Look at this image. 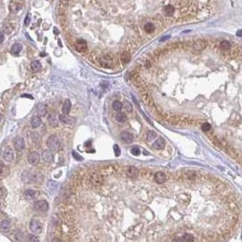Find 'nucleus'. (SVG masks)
I'll list each match as a JSON object with an SVG mask.
<instances>
[{"instance_id":"nucleus-1","label":"nucleus","mask_w":242,"mask_h":242,"mask_svg":"<svg viewBox=\"0 0 242 242\" xmlns=\"http://www.w3.org/2000/svg\"><path fill=\"white\" fill-rule=\"evenodd\" d=\"M99 63L103 68H112L114 65V58L111 55H104L99 58Z\"/></svg>"},{"instance_id":"nucleus-2","label":"nucleus","mask_w":242,"mask_h":242,"mask_svg":"<svg viewBox=\"0 0 242 242\" xmlns=\"http://www.w3.org/2000/svg\"><path fill=\"white\" fill-rule=\"evenodd\" d=\"M47 145L51 151H57L61 145L60 140L55 135H51L48 137V139L47 141Z\"/></svg>"},{"instance_id":"nucleus-3","label":"nucleus","mask_w":242,"mask_h":242,"mask_svg":"<svg viewBox=\"0 0 242 242\" xmlns=\"http://www.w3.org/2000/svg\"><path fill=\"white\" fill-rule=\"evenodd\" d=\"M90 181L93 185L101 186L103 183V176L102 173H93L90 177Z\"/></svg>"},{"instance_id":"nucleus-4","label":"nucleus","mask_w":242,"mask_h":242,"mask_svg":"<svg viewBox=\"0 0 242 242\" xmlns=\"http://www.w3.org/2000/svg\"><path fill=\"white\" fill-rule=\"evenodd\" d=\"M30 229L31 231L36 233V234H39L42 232L43 230V227L42 224L39 222V220H32L30 222Z\"/></svg>"},{"instance_id":"nucleus-5","label":"nucleus","mask_w":242,"mask_h":242,"mask_svg":"<svg viewBox=\"0 0 242 242\" xmlns=\"http://www.w3.org/2000/svg\"><path fill=\"white\" fill-rule=\"evenodd\" d=\"M42 160L47 163H52L55 160V154L51 150H45L42 152Z\"/></svg>"},{"instance_id":"nucleus-6","label":"nucleus","mask_w":242,"mask_h":242,"mask_svg":"<svg viewBox=\"0 0 242 242\" xmlns=\"http://www.w3.org/2000/svg\"><path fill=\"white\" fill-rule=\"evenodd\" d=\"M74 48L77 52H84L87 50V43L84 39H78L74 43Z\"/></svg>"},{"instance_id":"nucleus-7","label":"nucleus","mask_w":242,"mask_h":242,"mask_svg":"<svg viewBox=\"0 0 242 242\" xmlns=\"http://www.w3.org/2000/svg\"><path fill=\"white\" fill-rule=\"evenodd\" d=\"M13 145L15 147V149L17 150V151H21V150H23V149H24V147H25V140H24V138H22L20 136L16 137L15 139L13 140Z\"/></svg>"},{"instance_id":"nucleus-8","label":"nucleus","mask_w":242,"mask_h":242,"mask_svg":"<svg viewBox=\"0 0 242 242\" xmlns=\"http://www.w3.org/2000/svg\"><path fill=\"white\" fill-rule=\"evenodd\" d=\"M34 209L38 211H47L48 210V203L47 200H37L36 203H34Z\"/></svg>"},{"instance_id":"nucleus-9","label":"nucleus","mask_w":242,"mask_h":242,"mask_svg":"<svg viewBox=\"0 0 242 242\" xmlns=\"http://www.w3.org/2000/svg\"><path fill=\"white\" fill-rule=\"evenodd\" d=\"M28 162L32 165H36L39 162L40 160V155L36 152H31L29 155H28Z\"/></svg>"},{"instance_id":"nucleus-10","label":"nucleus","mask_w":242,"mask_h":242,"mask_svg":"<svg viewBox=\"0 0 242 242\" xmlns=\"http://www.w3.org/2000/svg\"><path fill=\"white\" fill-rule=\"evenodd\" d=\"M3 159L5 160V161L7 162H11L14 159V152L12 151V149L7 148L5 149L4 152H3Z\"/></svg>"},{"instance_id":"nucleus-11","label":"nucleus","mask_w":242,"mask_h":242,"mask_svg":"<svg viewBox=\"0 0 242 242\" xmlns=\"http://www.w3.org/2000/svg\"><path fill=\"white\" fill-rule=\"evenodd\" d=\"M120 138L125 143H131L133 142V135L128 131H123L120 134Z\"/></svg>"},{"instance_id":"nucleus-12","label":"nucleus","mask_w":242,"mask_h":242,"mask_svg":"<svg viewBox=\"0 0 242 242\" xmlns=\"http://www.w3.org/2000/svg\"><path fill=\"white\" fill-rule=\"evenodd\" d=\"M126 175L131 179H135L139 175V170L134 166H130L126 171Z\"/></svg>"},{"instance_id":"nucleus-13","label":"nucleus","mask_w":242,"mask_h":242,"mask_svg":"<svg viewBox=\"0 0 242 242\" xmlns=\"http://www.w3.org/2000/svg\"><path fill=\"white\" fill-rule=\"evenodd\" d=\"M22 7H23V2L20 1H11L9 4V9L13 13L19 11L22 8Z\"/></svg>"},{"instance_id":"nucleus-14","label":"nucleus","mask_w":242,"mask_h":242,"mask_svg":"<svg viewBox=\"0 0 242 242\" xmlns=\"http://www.w3.org/2000/svg\"><path fill=\"white\" fill-rule=\"evenodd\" d=\"M175 11H176L175 5H171V4L167 5H165V7H163V13L167 16H172L174 15Z\"/></svg>"},{"instance_id":"nucleus-15","label":"nucleus","mask_w":242,"mask_h":242,"mask_svg":"<svg viewBox=\"0 0 242 242\" xmlns=\"http://www.w3.org/2000/svg\"><path fill=\"white\" fill-rule=\"evenodd\" d=\"M167 176L162 171H158L154 174V181L159 184H162L166 181Z\"/></svg>"},{"instance_id":"nucleus-16","label":"nucleus","mask_w":242,"mask_h":242,"mask_svg":"<svg viewBox=\"0 0 242 242\" xmlns=\"http://www.w3.org/2000/svg\"><path fill=\"white\" fill-rule=\"evenodd\" d=\"M166 142L162 138H159L152 143V148L155 150H162L165 147Z\"/></svg>"},{"instance_id":"nucleus-17","label":"nucleus","mask_w":242,"mask_h":242,"mask_svg":"<svg viewBox=\"0 0 242 242\" xmlns=\"http://www.w3.org/2000/svg\"><path fill=\"white\" fill-rule=\"evenodd\" d=\"M206 47V42L203 41V40H197V41H195L193 44V49L195 51H201L203 50Z\"/></svg>"},{"instance_id":"nucleus-18","label":"nucleus","mask_w":242,"mask_h":242,"mask_svg":"<svg viewBox=\"0 0 242 242\" xmlns=\"http://www.w3.org/2000/svg\"><path fill=\"white\" fill-rule=\"evenodd\" d=\"M48 123L52 127H56L58 125V116L55 113H51L48 116Z\"/></svg>"},{"instance_id":"nucleus-19","label":"nucleus","mask_w":242,"mask_h":242,"mask_svg":"<svg viewBox=\"0 0 242 242\" xmlns=\"http://www.w3.org/2000/svg\"><path fill=\"white\" fill-rule=\"evenodd\" d=\"M131 54L129 53V52H123V53L120 56L121 62H122V64L123 65H127L128 63L131 61Z\"/></svg>"},{"instance_id":"nucleus-20","label":"nucleus","mask_w":242,"mask_h":242,"mask_svg":"<svg viewBox=\"0 0 242 242\" xmlns=\"http://www.w3.org/2000/svg\"><path fill=\"white\" fill-rule=\"evenodd\" d=\"M36 110H37V113H38L39 116H44V115L47 114V106H45L44 103H39V104H37Z\"/></svg>"},{"instance_id":"nucleus-21","label":"nucleus","mask_w":242,"mask_h":242,"mask_svg":"<svg viewBox=\"0 0 242 242\" xmlns=\"http://www.w3.org/2000/svg\"><path fill=\"white\" fill-rule=\"evenodd\" d=\"M37 195L38 193L36 191H33V189H27V191H25V198L27 199V200H34V199H36L37 197Z\"/></svg>"},{"instance_id":"nucleus-22","label":"nucleus","mask_w":242,"mask_h":242,"mask_svg":"<svg viewBox=\"0 0 242 242\" xmlns=\"http://www.w3.org/2000/svg\"><path fill=\"white\" fill-rule=\"evenodd\" d=\"M22 180L24 181L26 183L31 182V181H33V174L30 171H26L23 172V174H22Z\"/></svg>"},{"instance_id":"nucleus-23","label":"nucleus","mask_w":242,"mask_h":242,"mask_svg":"<svg viewBox=\"0 0 242 242\" xmlns=\"http://www.w3.org/2000/svg\"><path fill=\"white\" fill-rule=\"evenodd\" d=\"M71 107H72V103L70 102V100L67 99L65 100V103H64V106H63V113H64L65 115H67L69 113H70V110H71Z\"/></svg>"},{"instance_id":"nucleus-24","label":"nucleus","mask_w":242,"mask_h":242,"mask_svg":"<svg viewBox=\"0 0 242 242\" xmlns=\"http://www.w3.org/2000/svg\"><path fill=\"white\" fill-rule=\"evenodd\" d=\"M31 69H32V71L34 73H38L40 70H41V68H42V65L41 64H40V62L36 61V60H34L31 63Z\"/></svg>"},{"instance_id":"nucleus-25","label":"nucleus","mask_w":242,"mask_h":242,"mask_svg":"<svg viewBox=\"0 0 242 242\" xmlns=\"http://www.w3.org/2000/svg\"><path fill=\"white\" fill-rule=\"evenodd\" d=\"M31 126L33 128H38L40 125H41V119H40L39 116H34L32 119H31Z\"/></svg>"},{"instance_id":"nucleus-26","label":"nucleus","mask_w":242,"mask_h":242,"mask_svg":"<svg viewBox=\"0 0 242 242\" xmlns=\"http://www.w3.org/2000/svg\"><path fill=\"white\" fill-rule=\"evenodd\" d=\"M59 119H60V121L64 124H71V123H73V118L65 116V115H59Z\"/></svg>"},{"instance_id":"nucleus-27","label":"nucleus","mask_w":242,"mask_h":242,"mask_svg":"<svg viewBox=\"0 0 242 242\" xmlns=\"http://www.w3.org/2000/svg\"><path fill=\"white\" fill-rule=\"evenodd\" d=\"M22 44H18V43H16L15 44L12 45V47H11V52H12L13 54L16 55V54H19L20 52L22 51Z\"/></svg>"},{"instance_id":"nucleus-28","label":"nucleus","mask_w":242,"mask_h":242,"mask_svg":"<svg viewBox=\"0 0 242 242\" xmlns=\"http://www.w3.org/2000/svg\"><path fill=\"white\" fill-rule=\"evenodd\" d=\"M142 100L144 101V102L146 103L147 105L152 106V105L153 104V102L152 101V98H151V96H150L148 94L143 93V94H142Z\"/></svg>"},{"instance_id":"nucleus-29","label":"nucleus","mask_w":242,"mask_h":242,"mask_svg":"<svg viewBox=\"0 0 242 242\" xmlns=\"http://www.w3.org/2000/svg\"><path fill=\"white\" fill-rule=\"evenodd\" d=\"M155 29V26L152 23H146L145 26H144V31L148 34H152Z\"/></svg>"},{"instance_id":"nucleus-30","label":"nucleus","mask_w":242,"mask_h":242,"mask_svg":"<svg viewBox=\"0 0 242 242\" xmlns=\"http://www.w3.org/2000/svg\"><path fill=\"white\" fill-rule=\"evenodd\" d=\"M10 222L8 220H2L1 222V230L4 232H7L10 229Z\"/></svg>"},{"instance_id":"nucleus-31","label":"nucleus","mask_w":242,"mask_h":242,"mask_svg":"<svg viewBox=\"0 0 242 242\" xmlns=\"http://www.w3.org/2000/svg\"><path fill=\"white\" fill-rule=\"evenodd\" d=\"M123 103L119 101H114L113 103V109L115 112H120L123 109Z\"/></svg>"},{"instance_id":"nucleus-32","label":"nucleus","mask_w":242,"mask_h":242,"mask_svg":"<svg viewBox=\"0 0 242 242\" xmlns=\"http://www.w3.org/2000/svg\"><path fill=\"white\" fill-rule=\"evenodd\" d=\"M115 119H116V121H118V122H120V123H123L127 120V116H126V114L123 113H118L116 114V116H115Z\"/></svg>"},{"instance_id":"nucleus-33","label":"nucleus","mask_w":242,"mask_h":242,"mask_svg":"<svg viewBox=\"0 0 242 242\" xmlns=\"http://www.w3.org/2000/svg\"><path fill=\"white\" fill-rule=\"evenodd\" d=\"M220 47L222 51L226 52L230 49V44L228 41H222L220 44Z\"/></svg>"},{"instance_id":"nucleus-34","label":"nucleus","mask_w":242,"mask_h":242,"mask_svg":"<svg viewBox=\"0 0 242 242\" xmlns=\"http://www.w3.org/2000/svg\"><path fill=\"white\" fill-rule=\"evenodd\" d=\"M12 31H13V26H11L9 23H7V24H5L3 26V33L4 34H10Z\"/></svg>"},{"instance_id":"nucleus-35","label":"nucleus","mask_w":242,"mask_h":242,"mask_svg":"<svg viewBox=\"0 0 242 242\" xmlns=\"http://www.w3.org/2000/svg\"><path fill=\"white\" fill-rule=\"evenodd\" d=\"M1 178L4 179L5 177H7L9 174V170L5 167L3 163H1Z\"/></svg>"},{"instance_id":"nucleus-36","label":"nucleus","mask_w":242,"mask_h":242,"mask_svg":"<svg viewBox=\"0 0 242 242\" xmlns=\"http://www.w3.org/2000/svg\"><path fill=\"white\" fill-rule=\"evenodd\" d=\"M156 138V132L154 131H149L147 132V140L148 141H152Z\"/></svg>"},{"instance_id":"nucleus-37","label":"nucleus","mask_w":242,"mask_h":242,"mask_svg":"<svg viewBox=\"0 0 242 242\" xmlns=\"http://www.w3.org/2000/svg\"><path fill=\"white\" fill-rule=\"evenodd\" d=\"M123 108L126 110V112H128V113H131L132 111V106L131 104V102H128V101H125L124 103H123Z\"/></svg>"},{"instance_id":"nucleus-38","label":"nucleus","mask_w":242,"mask_h":242,"mask_svg":"<svg viewBox=\"0 0 242 242\" xmlns=\"http://www.w3.org/2000/svg\"><path fill=\"white\" fill-rule=\"evenodd\" d=\"M131 152L132 155H134V156H139L140 153H141V151H140V149L138 148V147H132L131 150Z\"/></svg>"},{"instance_id":"nucleus-39","label":"nucleus","mask_w":242,"mask_h":242,"mask_svg":"<svg viewBox=\"0 0 242 242\" xmlns=\"http://www.w3.org/2000/svg\"><path fill=\"white\" fill-rule=\"evenodd\" d=\"M210 129H211V126L208 123H203L202 126H201V130H202L203 131H210Z\"/></svg>"},{"instance_id":"nucleus-40","label":"nucleus","mask_w":242,"mask_h":242,"mask_svg":"<svg viewBox=\"0 0 242 242\" xmlns=\"http://www.w3.org/2000/svg\"><path fill=\"white\" fill-rule=\"evenodd\" d=\"M113 151H114L115 156H116V157L120 156V154H121V150H120V147H119L117 144H114V146H113Z\"/></svg>"},{"instance_id":"nucleus-41","label":"nucleus","mask_w":242,"mask_h":242,"mask_svg":"<svg viewBox=\"0 0 242 242\" xmlns=\"http://www.w3.org/2000/svg\"><path fill=\"white\" fill-rule=\"evenodd\" d=\"M72 155H73V157L76 160H84V158H83L82 156H80V155H79L76 152H74V151H73Z\"/></svg>"},{"instance_id":"nucleus-42","label":"nucleus","mask_w":242,"mask_h":242,"mask_svg":"<svg viewBox=\"0 0 242 242\" xmlns=\"http://www.w3.org/2000/svg\"><path fill=\"white\" fill-rule=\"evenodd\" d=\"M31 137H32V141H33L34 142H39V135L36 133V132H34V133H32Z\"/></svg>"},{"instance_id":"nucleus-43","label":"nucleus","mask_w":242,"mask_h":242,"mask_svg":"<svg viewBox=\"0 0 242 242\" xmlns=\"http://www.w3.org/2000/svg\"><path fill=\"white\" fill-rule=\"evenodd\" d=\"M29 24H30V16H29V14H28V15L26 16L25 25H26V26H29Z\"/></svg>"},{"instance_id":"nucleus-44","label":"nucleus","mask_w":242,"mask_h":242,"mask_svg":"<svg viewBox=\"0 0 242 242\" xmlns=\"http://www.w3.org/2000/svg\"><path fill=\"white\" fill-rule=\"evenodd\" d=\"M29 239H30V242H39V239L36 237V236H34V235L30 236Z\"/></svg>"},{"instance_id":"nucleus-45","label":"nucleus","mask_w":242,"mask_h":242,"mask_svg":"<svg viewBox=\"0 0 242 242\" xmlns=\"http://www.w3.org/2000/svg\"><path fill=\"white\" fill-rule=\"evenodd\" d=\"M169 38H170V36H164V37H162V38H160V42H163V41H165V40L169 39Z\"/></svg>"},{"instance_id":"nucleus-46","label":"nucleus","mask_w":242,"mask_h":242,"mask_svg":"<svg viewBox=\"0 0 242 242\" xmlns=\"http://www.w3.org/2000/svg\"><path fill=\"white\" fill-rule=\"evenodd\" d=\"M237 36H242V30H239L237 32Z\"/></svg>"},{"instance_id":"nucleus-47","label":"nucleus","mask_w":242,"mask_h":242,"mask_svg":"<svg viewBox=\"0 0 242 242\" xmlns=\"http://www.w3.org/2000/svg\"><path fill=\"white\" fill-rule=\"evenodd\" d=\"M3 42H4V33L2 32V34H1V44H3Z\"/></svg>"},{"instance_id":"nucleus-48","label":"nucleus","mask_w":242,"mask_h":242,"mask_svg":"<svg viewBox=\"0 0 242 242\" xmlns=\"http://www.w3.org/2000/svg\"><path fill=\"white\" fill-rule=\"evenodd\" d=\"M22 97H27V98H31V99H33V97L30 95H22Z\"/></svg>"},{"instance_id":"nucleus-49","label":"nucleus","mask_w":242,"mask_h":242,"mask_svg":"<svg viewBox=\"0 0 242 242\" xmlns=\"http://www.w3.org/2000/svg\"><path fill=\"white\" fill-rule=\"evenodd\" d=\"M53 242H61L58 239H55L54 240H53Z\"/></svg>"},{"instance_id":"nucleus-50","label":"nucleus","mask_w":242,"mask_h":242,"mask_svg":"<svg viewBox=\"0 0 242 242\" xmlns=\"http://www.w3.org/2000/svg\"><path fill=\"white\" fill-rule=\"evenodd\" d=\"M143 154H144V155H149L150 153H149L147 151H144V152H143Z\"/></svg>"}]
</instances>
